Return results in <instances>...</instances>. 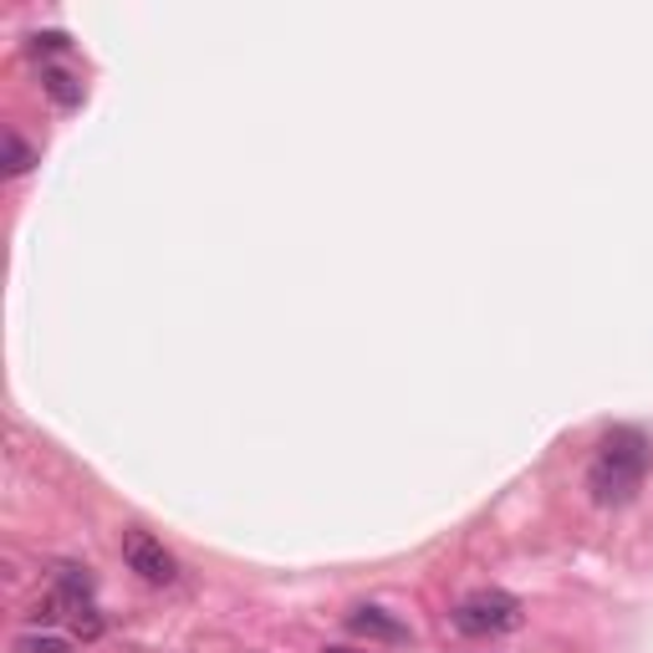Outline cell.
Returning a JSON list of instances; mask_svg holds the SVG:
<instances>
[{"instance_id": "3957f363", "label": "cell", "mask_w": 653, "mask_h": 653, "mask_svg": "<svg viewBox=\"0 0 653 653\" xmlns=\"http://www.w3.org/2000/svg\"><path fill=\"white\" fill-rule=\"evenodd\" d=\"M123 562H128V572H138V577L149 582V587L179 582V557L163 547V541H153L144 526H128V531H123Z\"/></svg>"}, {"instance_id": "6da1fadb", "label": "cell", "mask_w": 653, "mask_h": 653, "mask_svg": "<svg viewBox=\"0 0 653 653\" xmlns=\"http://www.w3.org/2000/svg\"><path fill=\"white\" fill-rule=\"evenodd\" d=\"M653 465V449L639 429H612L603 434V445L593 455V470H587V490H593L597 505H628L643 490V476Z\"/></svg>"}, {"instance_id": "ba28073f", "label": "cell", "mask_w": 653, "mask_h": 653, "mask_svg": "<svg viewBox=\"0 0 653 653\" xmlns=\"http://www.w3.org/2000/svg\"><path fill=\"white\" fill-rule=\"evenodd\" d=\"M67 46V31H36L31 36V51H61Z\"/></svg>"}, {"instance_id": "277c9868", "label": "cell", "mask_w": 653, "mask_h": 653, "mask_svg": "<svg viewBox=\"0 0 653 653\" xmlns=\"http://www.w3.org/2000/svg\"><path fill=\"white\" fill-rule=\"evenodd\" d=\"M347 628H353L357 639H378V643H403L409 639V628L383 608H353L347 612Z\"/></svg>"}, {"instance_id": "5b68a950", "label": "cell", "mask_w": 653, "mask_h": 653, "mask_svg": "<svg viewBox=\"0 0 653 653\" xmlns=\"http://www.w3.org/2000/svg\"><path fill=\"white\" fill-rule=\"evenodd\" d=\"M42 82H46V92H51L61 107H77V103H82V82H77L72 72H61V67H46Z\"/></svg>"}, {"instance_id": "9c48e42d", "label": "cell", "mask_w": 653, "mask_h": 653, "mask_svg": "<svg viewBox=\"0 0 653 653\" xmlns=\"http://www.w3.org/2000/svg\"><path fill=\"white\" fill-rule=\"evenodd\" d=\"M326 653H357V649H326Z\"/></svg>"}, {"instance_id": "52a82bcc", "label": "cell", "mask_w": 653, "mask_h": 653, "mask_svg": "<svg viewBox=\"0 0 653 653\" xmlns=\"http://www.w3.org/2000/svg\"><path fill=\"white\" fill-rule=\"evenodd\" d=\"M21 653H72V643L67 639H51V633H26V639L15 643Z\"/></svg>"}, {"instance_id": "8992f818", "label": "cell", "mask_w": 653, "mask_h": 653, "mask_svg": "<svg viewBox=\"0 0 653 653\" xmlns=\"http://www.w3.org/2000/svg\"><path fill=\"white\" fill-rule=\"evenodd\" d=\"M31 163H36V153H31L15 134H5V174H11V179H15V174H26Z\"/></svg>"}, {"instance_id": "7a4b0ae2", "label": "cell", "mask_w": 653, "mask_h": 653, "mask_svg": "<svg viewBox=\"0 0 653 653\" xmlns=\"http://www.w3.org/2000/svg\"><path fill=\"white\" fill-rule=\"evenodd\" d=\"M449 623L460 628L465 639H490V633H511V628H520V603L511 593H495V587H485V593H470L460 603V608L449 612Z\"/></svg>"}]
</instances>
